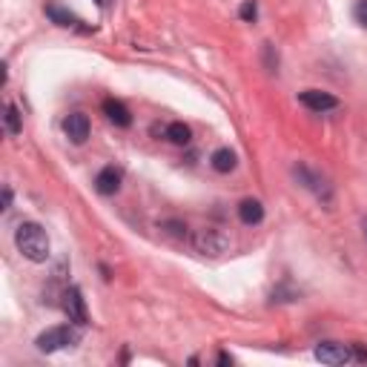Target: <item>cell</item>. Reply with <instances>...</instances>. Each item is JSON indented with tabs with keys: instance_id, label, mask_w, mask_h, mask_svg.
I'll use <instances>...</instances> for the list:
<instances>
[{
	"instance_id": "1",
	"label": "cell",
	"mask_w": 367,
	"mask_h": 367,
	"mask_svg": "<svg viewBox=\"0 0 367 367\" xmlns=\"http://www.w3.org/2000/svg\"><path fill=\"white\" fill-rule=\"evenodd\" d=\"M14 244H17V250H21V255L34 261V264H43V261L49 258V235H46L43 227L34 224V221H23L21 227H17Z\"/></svg>"
},
{
	"instance_id": "2",
	"label": "cell",
	"mask_w": 367,
	"mask_h": 367,
	"mask_svg": "<svg viewBox=\"0 0 367 367\" xmlns=\"http://www.w3.org/2000/svg\"><path fill=\"white\" fill-rule=\"evenodd\" d=\"M81 330L72 327V324H61V327H49L43 330V333L34 339V344H38V350L41 353H58L63 350V347H75L81 344Z\"/></svg>"
},
{
	"instance_id": "3",
	"label": "cell",
	"mask_w": 367,
	"mask_h": 367,
	"mask_svg": "<svg viewBox=\"0 0 367 367\" xmlns=\"http://www.w3.org/2000/svg\"><path fill=\"white\" fill-rule=\"evenodd\" d=\"M192 250L201 253V255H221L230 250V235H224L216 227H207V230H196L189 235Z\"/></svg>"
},
{
	"instance_id": "4",
	"label": "cell",
	"mask_w": 367,
	"mask_h": 367,
	"mask_svg": "<svg viewBox=\"0 0 367 367\" xmlns=\"http://www.w3.org/2000/svg\"><path fill=\"white\" fill-rule=\"evenodd\" d=\"M63 310H66L69 322H75L81 327L90 324V310H86V299H83L81 287H66L63 290Z\"/></svg>"
},
{
	"instance_id": "5",
	"label": "cell",
	"mask_w": 367,
	"mask_h": 367,
	"mask_svg": "<svg viewBox=\"0 0 367 367\" xmlns=\"http://www.w3.org/2000/svg\"><path fill=\"white\" fill-rule=\"evenodd\" d=\"M316 359L324 364H347L353 359V347L339 344V342H322L316 347Z\"/></svg>"
},
{
	"instance_id": "6",
	"label": "cell",
	"mask_w": 367,
	"mask_h": 367,
	"mask_svg": "<svg viewBox=\"0 0 367 367\" xmlns=\"http://www.w3.org/2000/svg\"><path fill=\"white\" fill-rule=\"evenodd\" d=\"M299 101L304 103L307 109H313V112H327V109H336L339 107V98L330 95V92H322V90H304L299 95Z\"/></svg>"
},
{
	"instance_id": "7",
	"label": "cell",
	"mask_w": 367,
	"mask_h": 367,
	"mask_svg": "<svg viewBox=\"0 0 367 367\" xmlns=\"http://www.w3.org/2000/svg\"><path fill=\"white\" fill-rule=\"evenodd\" d=\"M63 129H66L72 144H83L86 138H90V118H86L83 112H72L63 120Z\"/></svg>"
},
{
	"instance_id": "8",
	"label": "cell",
	"mask_w": 367,
	"mask_h": 367,
	"mask_svg": "<svg viewBox=\"0 0 367 367\" xmlns=\"http://www.w3.org/2000/svg\"><path fill=\"white\" fill-rule=\"evenodd\" d=\"M295 176H299V181L313 192V196H319V198L330 201V187H327V181H324L322 176H316V172L307 169V167H295Z\"/></svg>"
},
{
	"instance_id": "9",
	"label": "cell",
	"mask_w": 367,
	"mask_h": 367,
	"mask_svg": "<svg viewBox=\"0 0 367 367\" xmlns=\"http://www.w3.org/2000/svg\"><path fill=\"white\" fill-rule=\"evenodd\" d=\"M120 169H115V167H103L101 172H98V178H95V189L101 192V196H115V192L120 189Z\"/></svg>"
},
{
	"instance_id": "10",
	"label": "cell",
	"mask_w": 367,
	"mask_h": 367,
	"mask_svg": "<svg viewBox=\"0 0 367 367\" xmlns=\"http://www.w3.org/2000/svg\"><path fill=\"white\" fill-rule=\"evenodd\" d=\"M103 115H107L115 127H120V129H127V127H132V115H129V109L124 107L120 101H115V98H107L103 101Z\"/></svg>"
},
{
	"instance_id": "11",
	"label": "cell",
	"mask_w": 367,
	"mask_h": 367,
	"mask_svg": "<svg viewBox=\"0 0 367 367\" xmlns=\"http://www.w3.org/2000/svg\"><path fill=\"white\" fill-rule=\"evenodd\" d=\"M46 17L55 26H78L81 21L75 17V12H69L66 6H61V3H46Z\"/></svg>"
},
{
	"instance_id": "12",
	"label": "cell",
	"mask_w": 367,
	"mask_h": 367,
	"mask_svg": "<svg viewBox=\"0 0 367 367\" xmlns=\"http://www.w3.org/2000/svg\"><path fill=\"white\" fill-rule=\"evenodd\" d=\"M238 218L244 224H258L264 218V207H261V201H255V198H244L238 204Z\"/></svg>"
},
{
	"instance_id": "13",
	"label": "cell",
	"mask_w": 367,
	"mask_h": 367,
	"mask_svg": "<svg viewBox=\"0 0 367 367\" xmlns=\"http://www.w3.org/2000/svg\"><path fill=\"white\" fill-rule=\"evenodd\" d=\"M235 152L233 149H227V147H221V149H216L213 152V158H209V164H213V169L216 172H233L235 169Z\"/></svg>"
},
{
	"instance_id": "14",
	"label": "cell",
	"mask_w": 367,
	"mask_h": 367,
	"mask_svg": "<svg viewBox=\"0 0 367 367\" xmlns=\"http://www.w3.org/2000/svg\"><path fill=\"white\" fill-rule=\"evenodd\" d=\"M167 138H169L172 144L187 147V144H189V138H192V132H189L187 124H181V120H178V124H169V127H167Z\"/></svg>"
},
{
	"instance_id": "15",
	"label": "cell",
	"mask_w": 367,
	"mask_h": 367,
	"mask_svg": "<svg viewBox=\"0 0 367 367\" xmlns=\"http://www.w3.org/2000/svg\"><path fill=\"white\" fill-rule=\"evenodd\" d=\"M3 120H6V129L12 135H17V132L23 129V115H21V109H17L14 103H6V118Z\"/></svg>"
},
{
	"instance_id": "16",
	"label": "cell",
	"mask_w": 367,
	"mask_h": 367,
	"mask_svg": "<svg viewBox=\"0 0 367 367\" xmlns=\"http://www.w3.org/2000/svg\"><path fill=\"white\" fill-rule=\"evenodd\" d=\"M238 14H241V21L253 23L255 17H258V6H255V0H244V3H241V9H238Z\"/></svg>"
},
{
	"instance_id": "17",
	"label": "cell",
	"mask_w": 367,
	"mask_h": 367,
	"mask_svg": "<svg viewBox=\"0 0 367 367\" xmlns=\"http://www.w3.org/2000/svg\"><path fill=\"white\" fill-rule=\"evenodd\" d=\"M353 17H356V23L367 29V0H359L356 9H353Z\"/></svg>"
},
{
	"instance_id": "18",
	"label": "cell",
	"mask_w": 367,
	"mask_h": 367,
	"mask_svg": "<svg viewBox=\"0 0 367 367\" xmlns=\"http://www.w3.org/2000/svg\"><path fill=\"white\" fill-rule=\"evenodd\" d=\"M264 63L270 72H275V66H278V55H273V43H264Z\"/></svg>"
},
{
	"instance_id": "19",
	"label": "cell",
	"mask_w": 367,
	"mask_h": 367,
	"mask_svg": "<svg viewBox=\"0 0 367 367\" xmlns=\"http://www.w3.org/2000/svg\"><path fill=\"white\" fill-rule=\"evenodd\" d=\"M164 227H167V233H172V235H181V238L187 235V227H184V224H178V221H167Z\"/></svg>"
},
{
	"instance_id": "20",
	"label": "cell",
	"mask_w": 367,
	"mask_h": 367,
	"mask_svg": "<svg viewBox=\"0 0 367 367\" xmlns=\"http://www.w3.org/2000/svg\"><path fill=\"white\" fill-rule=\"evenodd\" d=\"M353 356L359 361H367V350H364V347H359V344H353Z\"/></svg>"
},
{
	"instance_id": "21",
	"label": "cell",
	"mask_w": 367,
	"mask_h": 367,
	"mask_svg": "<svg viewBox=\"0 0 367 367\" xmlns=\"http://www.w3.org/2000/svg\"><path fill=\"white\" fill-rule=\"evenodd\" d=\"M9 207H12V189L3 187V209H9Z\"/></svg>"
},
{
	"instance_id": "22",
	"label": "cell",
	"mask_w": 367,
	"mask_h": 367,
	"mask_svg": "<svg viewBox=\"0 0 367 367\" xmlns=\"http://www.w3.org/2000/svg\"><path fill=\"white\" fill-rule=\"evenodd\" d=\"M361 230H364V238H367V218L361 221Z\"/></svg>"
},
{
	"instance_id": "23",
	"label": "cell",
	"mask_w": 367,
	"mask_h": 367,
	"mask_svg": "<svg viewBox=\"0 0 367 367\" xmlns=\"http://www.w3.org/2000/svg\"><path fill=\"white\" fill-rule=\"evenodd\" d=\"M109 3V0H98V6H107Z\"/></svg>"
}]
</instances>
